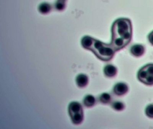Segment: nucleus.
Segmentation results:
<instances>
[{
    "instance_id": "nucleus-6",
    "label": "nucleus",
    "mask_w": 153,
    "mask_h": 129,
    "mask_svg": "<svg viewBox=\"0 0 153 129\" xmlns=\"http://www.w3.org/2000/svg\"><path fill=\"white\" fill-rule=\"evenodd\" d=\"M145 51V47L141 44L134 45L131 47L130 49L131 53L136 57H140L143 55Z\"/></svg>"
},
{
    "instance_id": "nucleus-9",
    "label": "nucleus",
    "mask_w": 153,
    "mask_h": 129,
    "mask_svg": "<svg viewBox=\"0 0 153 129\" xmlns=\"http://www.w3.org/2000/svg\"><path fill=\"white\" fill-rule=\"evenodd\" d=\"M83 103L87 107H92L95 104L96 99L92 95H87L84 98Z\"/></svg>"
},
{
    "instance_id": "nucleus-10",
    "label": "nucleus",
    "mask_w": 153,
    "mask_h": 129,
    "mask_svg": "<svg viewBox=\"0 0 153 129\" xmlns=\"http://www.w3.org/2000/svg\"><path fill=\"white\" fill-rule=\"evenodd\" d=\"M111 100V95L107 93H102L99 97V100L103 104H107Z\"/></svg>"
},
{
    "instance_id": "nucleus-2",
    "label": "nucleus",
    "mask_w": 153,
    "mask_h": 129,
    "mask_svg": "<svg viewBox=\"0 0 153 129\" xmlns=\"http://www.w3.org/2000/svg\"><path fill=\"white\" fill-rule=\"evenodd\" d=\"M82 45L85 48L93 51L97 58L103 61H109L112 59L116 52L111 44H105L88 36L84 38Z\"/></svg>"
},
{
    "instance_id": "nucleus-11",
    "label": "nucleus",
    "mask_w": 153,
    "mask_h": 129,
    "mask_svg": "<svg viewBox=\"0 0 153 129\" xmlns=\"http://www.w3.org/2000/svg\"><path fill=\"white\" fill-rule=\"evenodd\" d=\"M112 107L116 111H121L124 109L125 106L122 102L116 101L113 103Z\"/></svg>"
},
{
    "instance_id": "nucleus-13",
    "label": "nucleus",
    "mask_w": 153,
    "mask_h": 129,
    "mask_svg": "<svg viewBox=\"0 0 153 129\" xmlns=\"http://www.w3.org/2000/svg\"><path fill=\"white\" fill-rule=\"evenodd\" d=\"M148 40L149 43L153 45V31L149 35Z\"/></svg>"
},
{
    "instance_id": "nucleus-4",
    "label": "nucleus",
    "mask_w": 153,
    "mask_h": 129,
    "mask_svg": "<svg viewBox=\"0 0 153 129\" xmlns=\"http://www.w3.org/2000/svg\"><path fill=\"white\" fill-rule=\"evenodd\" d=\"M139 80L147 85H153V64H149L141 68L138 72Z\"/></svg>"
},
{
    "instance_id": "nucleus-5",
    "label": "nucleus",
    "mask_w": 153,
    "mask_h": 129,
    "mask_svg": "<svg viewBox=\"0 0 153 129\" xmlns=\"http://www.w3.org/2000/svg\"><path fill=\"white\" fill-rule=\"evenodd\" d=\"M114 92L117 96H121L125 95L128 90V85L123 82H119L114 86Z\"/></svg>"
},
{
    "instance_id": "nucleus-12",
    "label": "nucleus",
    "mask_w": 153,
    "mask_h": 129,
    "mask_svg": "<svg viewBox=\"0 0 153 129\" xmlns=\"http://www.w3.org/2000/svg\"><path fill=\"white\" fill-rule=\"evenodd\" d=\"M147 116L150 118H153V105H150L148 106L145 111Z\"/></svg>"
},
{
    "instance_id": "nucleus-7",
    "label": "nucleus",
    "mask_w": 153,
    "mask_h": 129,
    "mask_svg": "<svg viewBox=\"0 0 153 129\" xmlns=\"http://www.w3.org/2000/svg\"><path fill=\"white\" fill-rule=\"evenodd\" d=\"M88 82V78L87 75L84 74H80L76 78L77 85L80 87H84L87 86Z\"/></svg>"
},
{
    "instance_id": "nucleus-1",
    "label": "nucleus",
    "mask_w": 153,
    "mask_h": 129,
    "mask_svg": "<svg viewBox=\"0 0 153 129\" xmlns=\"http://www.w3.org/2000/svg\"><path fill=\"white\" fill-rule=\"evenodd\" d=\"M111 44L115 51H119L126 46L131 41L132 25L130 20L120 18L115 20L111 28Z\"/></svg>"
},
{
    "instance_id": "nucleus-8",
    "label": "nucleus",
    "mask_w": 153,
    "mask_h": 129,
    "mask_svg": "<svg viewBox=\"0 0 153 129\" xmlns=\"http://www.w3.org/2000/svg\"><path fill=\"white\" fill-rule=\"evenodd\" d=\"M104 72L107 77H114L117 74V68L111 64H108L105 67Z\"/></svg>"
},
{
    "instance_id": "nucleus-3",
    "label": "nucleus",
    "mask_w": 153,
    "mask_h": 129,
    "mask_svg": "<svg viewBox=\"0 0 153 129\" xmlns=\"http://www.w3.org/2000/svg\"><path fill=\"white\" fill-rule=\"evenodd\" d=\"M68 112L71 121L74 124L78 125L82 122L84 115L82 106L79 103L76 102L70 103L69 105Z\"/></svg>"
}]
</instances>
